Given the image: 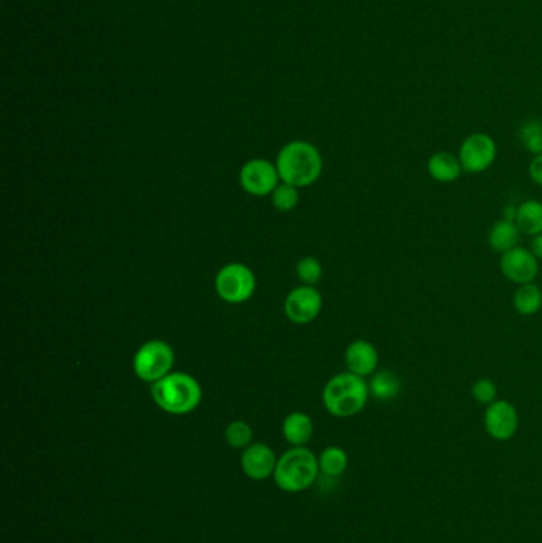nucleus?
Returning a JSON list of instances; mask_svg holds the SVG:
<instances>
[{
	"mask_svg": "<svg viewBox=\"0 0 542 543\" xmlns=\"http://www.w3.org/2000/svg\"><path fill=\"white\" fill-rule=\"evenodd\" d=\"M217 294L228 304H244L254 296L256 279L250 267L240 263L224 265L215 279Z\"/></svg>",
	"mask_w": 542,
	"mask_h": 543,
	"instance_id": "nucleus-6",
	"label": "nucleus"
},
{
	"mask_svg": "<svg viewBox=\"0 0 542 543\" xmlns=\"http://www.w3.org/2000/svg\"><path fill=\"white\" fill-rule=\"evenodd\" d=\"M539 263L541 261L531 253V250L523 246H515L513 250L501 255L499 271L515 285H527L538 279Z\"/></svg>",
	"mask_w": 542,
	"mask_h": 543,
	"instance_id": "nucleus-9",
	"label": "nucleus"
},
{
	"mask_svg": "<svg viewBox=\"0 0 542 543\" xmlns=\"http://www.w3.org/2000/svg\"><path fill=\"white\" fill-rule=\"evenodd\" d=\"M521 234L535 237L542 234V202L528 199L515 210V220Z\"/></svg>",
	"mask_w": 542,
	"mask_h": 543,
	"instance_id": "nucleus-17",
	"label": "nucleus"
},
{
	"mask_svg": "<svg viewBox=\"0 0 542 543\" xmlns=\"http://www.w3.org/2000/svg\"><path fill=\"white\" fill-rule=\"evenodd\" d=\"M484 428L493 440L507 442L519 430V412L509 400H495L487 405L484 414Z\"/></svg>",
	"mask_w": 542,
	"mask_h": 543,
	"instance_id": "nucleus-8",
	"label": "nucleus"
},
{
	"mask_svg": "<svg viewBox=\"0 0 542 543\" xmlns=\"http://www.w3.org/2000/svg\"><path fill=\"white\" fill-rule=\"evenodd\" d=\"M513 305L521 316H535L542 308V289L533 283L521 285L513 296Z\"/></svg>",
	"mask_w": 542,
	"mask_h": 543,
	"instance_id": "nucleus-19",
	"label": "nucleus"
},
{
	"mask_svg": "<svg viewBox=\"0 0 542 543\" xmlns=\"http://www.w3.org/2000/svg\"><path fill=\"white\" fill-rule=\"evenodd\" d=\"M344 361L348 372L366 379L379 369V351L369 340H354L346 348Z\"/></svg>",
	"mask_w": 542,
	"mask_h": 543,
	"instance_id": "nucleus-13",
	"label": "nucleus"
},
{
	"mask_svg": "<svg viewBox=\"0 0 542 543\" xmlns=\"http://www.w3.org/2000/svg\"><path fill=\"white\" fill-rule=\"evenodd\" d=\"M498 156V146L490 134L474 132L466 137L460 145L458 157L464 173H484L488 171Z\"/></svg>",
	"mask_w": 542,
	"mask_h": 543,
	"instance_id": "nucleus-7",
	"label": "nucleus"
},
{
	"mask_svg": "<svg viewBox=\"0 0 542 543\" xmlns=\"http://www.w3.org/2000/svg\"><path fill=\"white\" fill-rule=\"evenodd\" d=\"M275 167L282 183L305 188L320 179L323 171V157L315 145L295 140L283 146Z\"/></svg>",
	"mask_w": 542,
	"mask_h": 543,
	"instance_id": "nucleus-1",
	"label": "nucleus"
},
{
	"mask_svg": "<svg viewBox=\"0 0 542 543\" xmlns=\"http://www.w3.org/2000/svg\"><path fill=\"white\" fill-rule=\"evenodd\" d=\"M523 148L531 153L533 156L542 153V122L538 120H528L521 124L519 130Z\"/></svg>",
	"mask_w": 542,
	"mask_h": 543,
	"instance_id": "nucleus-22",
	"label": "nucleus"
},
{
	"mask_svg": "<svg viewBox=\"0 0 542 543\" xmlns=\"http://www.w3.org/2000/svg\"><path fill=\"white\" fill-rule=\"evenodd\" d=\"M428 175L438 181V183H454L460 180L464 171H463L460 157L448 151H438L429 156L427 163Z\"/></svg>",
	"mask_w": 542,
	"mask_h": 543,
	"instance_id": "nucleus-14",
	"label": "nucleus"
},
{
	"mask_svg": "<svg viewBox=\"0 0 542 543\" xmlns=\"http://www.w3.org/2000/svg\"><path fill=\"white\" fill-rule=\"evenodd\" d=\"M521 236V229L517 226V222L509 218H501L498 221L493 222L492 228L488 230V245L493 251L504 255L507 251L519 246Z\"/></svg>",
	"mask_w": 542,
	"mask_h": 543,
	"instance_id": "nucleus-15",
	"label": "nucleus"
},
{
	"mask_svg": "<svg viewBox=\"0 0 542 543\" xmlns=\"http://www.w3.org/2000/svg\"><path fill=\"white\" fill-rule=\"evenodd\" d=\"M271 197H272V205L279 212H291L299 204V191L296 186L288 183H279L274 193L271 194Z\"/></svg>",
	"mask_w": 542,
	"mask_h": 543,
	"instance_id": "nucleus-23",
	"label": "nucleus"
},
{
	"mask_svg": "<svg viewBox=\"0 0 542 543\" xmlns=\"http://www.w3.org/2000/svg\"><path fill=\"white\" fill-rule=\"evenodd\" d=\"M277 461L279 459L271 447L266 443L256 442L244 450L240 457V465L248 479L261 481L274 475Z\"/></svg>",
	"mask_w": 542,
	"mask_h": 543,
	"instance_id": "nucleus-12",
	"label": "nucleus"
},
{
	"mask_svg": "<svg viewBox=\"0 0 542 543\" xmlns=\"http://www.w3.org/2000/svg\"><path fill=\"white\" fill-rule=\"evenodd\" d=\"M529 250L535 255L539 261H542V234L539 236L531 237V245Z\"/></svg>",
	"mask_w": 542,
	"mask_h": 543,
	"instance_id": "nucleus-27",
	"label": "nucleus"
},
{
	"mask_svg": "<svg viewBox=\"0 0 542 543\" xmlns=\"http://www.w3.org/2000/svg\"><path fill=\"white\" fill-rule=\"evenodd\" d=\"M369 393L380 402L396 399L403 391V383L396 373L391 371H377L369 380Z\"/></svg>",
	"mask_w": 542,
	"mask_h": 543,
	"instance_id": "nucleus-18",
	"label": "nucleus"
},
{
	"mask_svg": "<svg viewBox=\"0 0 542 543\" xmlns=\"http://www.w3.org/2000/svg\"><path fill=\"white\" fill-rule=\"evenodd\" d=\"M296 273L304 285H317L323 277V265L317 257L305 256L297 263Z\"/></svg>",
	"mask_w": 542,
	"mask_h": 543,
	"instance_id": "nucleus-24",
	"label": "nucleus"
},
{
	"mask_svg": "<svg viewBox=\"0 0 542 543\" xmlns=\"http://www.w3.org/2000/svg\"><path fill=\"white\" fill-rule=\"evenodd\" d=\"M528 173H529V179L533 180L536 185L542 186V153L533 156L529 167H528Z\"/></svg>",
	"mask_w": 542,
	"mask_h": 543,
	"instance_id": "nucleus-26",
	"label": "nucleus"
},
{
	"mask_svg": "<svg viewBox=\"0 0 542 543\" xmlns=\"http://www.w3.org/2000/svg\"><path fill=\"white\" fill-rule=\"evenodd\" d=\"M224 440L232 447V448H239L246 450V447L252 445L254 440V429L246 422H232L226 430H224Z\"/></svg>",
	"mask_w": 542,
	"mask_h": 543,
	"instance_id": "nucleus-21",
	"label": "nucleus"
},
{
	"mask_svg": "<svg viewBox=\"0 0 542 543\" xmlns=\"http://www.w3.org/2000/svg\"><path fill=\"white\" fill-rule=\"evenodd\" d=\"M282 432L285 440L291 447H305V443L313 436V422L311 416L303 412L289 414L283 422Z\"/></svg>",
	"mask_w": 542,
	"mask_h": 543,
	"instance_id": "nucleus-16",
	"label": "nucleus"
},
{
	"mask_svg": "<svg viewBox=\"0 0 542 543\" xmlns=\"http://www.w3.org/2000/svg\"><path fill=\"white\" fill-rule=\"evenodd\" d=\"M154 404L171 414H188L203 399V388L185 372H171L164 379L153 383Z\"/></svg>",
	"mask_w": 542,
	"mask_h": 543,
	"instance_id": "nucleus-3",
	"label": "nucleus"
},
{
	"mask_svg": "<svg viewBox=\"0 0 542 543\" xmlns=\"http://www.w3.org/2000/svg\"><path fill=\"white\" fill-rule=\"evenodd\" d=\"M371 393L366 379L352 372L334 375L323 388V405L336 418H352L366 407Z\"/></svg>",
	"mask_w": 542,
	"mask_h": 543,
	"instance_id": "nucleus-2",
	"label": "nucleus"
},
{
	"mask_svg": "<svg viewBox=\"0 0 542 543\" xmlns=\"http://www.w3.org/2000/svg\"><path fill=\"white\" fill-rule=\"evenodd\" d=\"M471 396L480 405H490L498 400V386L490 379H479L471 386Z\"/></svg>",
	"mask_w": 542,
	"mask_h": 543,
	"instance_id": "nucleus-25",
	"label": "nucleus"
},
{
	"mask_svg": "<svg viewBox=\"0 0 542 543\" xmlns=\"http://www.w3.org/2000/svg\"><path fill=\"white\" fill-rule=\"evenodd\" d=\"M320 472L328 477H339L348 465V456L339 447H328L319 457Z\"/></svg>",
	"mask_w": 542,
	"mask_h": 543,
	"instance_id": "nucleus-20",
	"label": "nucleus"
},
{
	"mask_svg": "<svg viewBox=\"0 0 542 543\" xmlns=\"http://www.w3.org/2000/svg\"><path fill=\"white\" fill-rule=\"evenodd\" d=\"M239 180L240 186L246 189V193L256 197H264L274 193L280 177L272 163H269L266 159H252L242 167Z\"/></svg>",
	"mask_w": 542,
	"mask_h": 543,
	"instance_id": "nucleus-10",
	"label": "nucleus"
},
{
	"mask_svg": "<svg viewBox=\"0 0 542 543\" xmlns=\"http://www.w3.org/2000/svg\"><path fill=\"white\" fill-rule=\"evenodd\" d=\"M174 359V350L169 343L148 340L136 351L132 369L138 380L153 385L171 373Z\"/></svg>",
	"mask_w": 542,
	"mask_h": 543,
	"instance_id": "nucleus-5",
	"label": "nucleus"
},
{
	"mask_svg": "<svg viewBox=\"0 0 542 543\" xmlns=\"http://www.w3.org/2000/svg\"><path fill=\"white\" fill-rule=\"evenodd\" d=\"M319 472V457L305 447H293L277 461L275 485L285 493H301L317 481Z\"/></svg>",
	"mask_w": 542,
	"mask_h": 543,
	"instance_id": "nucleus-4",
	"label": "nucleus"
},
{
	"mask_svg": "<svg viewBox=\"0 0 542 543\" xmlns=\"http://www.w3.org/2000/svg\"><path fill=\"white\" fill-rule=\"evenodd\" d=\"M323 308V297L313 286L295 288L285 299V314L295 324H309Z\"/></svg>",
	"mask_w": 542,
	"mask_h": 543,
	"instance_id": "nucleus-11",
	"label": "nucleus"
}]
</instances>
